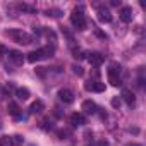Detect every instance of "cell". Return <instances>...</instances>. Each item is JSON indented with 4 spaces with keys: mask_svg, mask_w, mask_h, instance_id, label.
Returning <instances> with one entry per match:
<instances>
[{
    "mask_svg": "<svg viewBox=\"0 0 146 146\" xmlns=\"http://www.w3.org/2000/svg\"><path fill=\"white\" fill-rule=\"evenodd\" d=\"M43 107H45V105H43V102H41V100H36V102H33V103H31L29 112H31V113H38V112H41V110H43Z\"/></svg>",
    "mask_w": 146,
    "mask_h": 146,
    "instance_id": "obj_14",
    "label": "cell"
},
{
    "mask_svg": "<svg viewBox=\"0 0 146 146\" xmlns=\"http://www.w3.org/2000/svg\"><path fill=\"white\" fill-rule=\"evenodd\" d=\"M19 9L21 11H26V12H35V7H31L28 4H19Z\"/></svg>",
    "mask_w": 146,
    "mask_h": 146,
    "instance_id": "obj_18",
    "label": "cell"
},
{
    "mask_svg": "<svg viewBox=\"0 0 146 146\" xmlns=\"http://www.w3.org/2000/svg\"><path fill=\"white\" fill-rule=\"evenodd\" d=\"M16 95H17L19 100H28V98H29V90H28V88H19V90L16 91Z\"/></svg>",
    "mask_w": 146,
    "mask_h": 146,
    "instance_id": "obj_15",
    "label": "cell"
},
{
    "mask_svg": "<svg viewBox=\"0 0 146 146\" xmlns=\"http://www.w3.org/2000/svg\"><path fill=\"white\" fill-rule=\"evenodd\" d=\"M9 113L11 115H14V117H19V107L16 105V103H9Z\"/></svg>",
    "mask_w": 146,
    "mask_h": 146,
    "instance_id": "obj_16",
    "label": "cell"
},
{
    "mask_svg": "<svg viewBox=\"0 0 146 146\" xmlns=\"http://www.w3.org/2000/svg\"><path fill=\"white\" fill-rule=\"evenodd\" d=\"M0 146H12V137H11V136L0 137Z\"/></svg>",
    "mask_w": 146,
    "mask_h": 146,
    "instance_id": "obj_17",
    "label": "cell"
},
{
    "mask_svg": "<svg viewBox=\"0 0 146 146\" xmlns=\"http://www.w3.org/2000/svg\"><path fill=\"white\" fill-rule=\"evenodd\" d=\"M84 88H86L88 91H96V93L105 91V84H103V83H98V81H95V83H88Z\"/></svg>",
    "mask_w": 146,
    "mask_h": 146,
    "instance_id": "obj_9",
    "label": "cell"
},
{
    "mask_svg": "<svg viewBox=\"0 0 146 146\" xmlns=\"http://www.w3.org/2000/svg\"><path fill=\"white\" fill-rule=\"evenodd\" d=\"M108 81H110L112 86H120V84H122L120 65H117V64H110V67H108Z\"/></svg>",
    "mask_w": 146,
    "mask_h": 146,
    "instance_id": "obj_3",
    "label": "cell"
},
{
    "mask_svg": "<svg viewBox=\"0 0 146 146\" xmlns=\"http://www.w3.org/2000/svg\"><path fill=\"white\" fill-rule=\"evenodd\" d=\"M23 143V136H12V144H21Z\"/></svg>",
    "mask_w": 146,
    "mask_h": 146,
    "instance_id": "obj_19",
    "label": "cell"
},
{
    "mask_svg": "<svg viewBox=\"0 0 146 146\" xmlns=\"http://www.w3.org/2000/svg\"><path fill=\"white\" fill-rule=\"evenodd\" d=\"M122 100H124L129 107H132V105L136 103V98H134L132 91H129V90H124V91H122Z\"/></svg>",
    "mask_w": 146,
    "mask_h": 146,
    "instance_id": "obj_12",
    "label": "cell"
},
{
    "mask_svg": "<svg viewBox=\"0 0 146 146\" xmlns=\"http://www.w3.org/2000/svg\"><path fill=\"white\" fill-rule=\"evenodd\" d=\"M58 98L64 103H72V102H74V95H72L70 90H60L58 91Z\"/></svg>",
    "mask_w": 146,
    "mask_h": 146,
    "instance_id": "obj_5",
    "label": "cell"
},
{
    "mask_svg": "<svg viewBox=\"0 0 146 146\" xmlns=\"http://www.w3.org/2000/svg\"><path fill=\"white\" fill-rule=\"evenodd\" d=\"M70 23H72V26L74 28H78V29H86V19H84V14H83V11H74L70 14Z\"/></svg>",
    "mask_w": 146,
    "mask_h": 146,
    "instance_id": "obj_4",
    "label": "cell"
},
{
    "mask_svg": "<svg viewBox=\"0 0 146 146\" xmlns=\"http://www.w3.org/2000/svg\"><path fill=\"white\" fill-rule=\"evenodd\" d=\"M110 4H112V5H119V4H120V0H112Z\"/></svg>",
    "mask_w": 146,
    "mask_h": 146,
    "instance_id": "obj_25",
    "label": "cell"
},
{
    "mask_svg": "<svg viewBox=\"0 0 146 146\" xmlns=\"http://www.w3.org/2000/svg\"><path fill=\"white\" fill-rule=\"evenodd\" d=\"M9 58L16 64V65H21L23 62H24V57H23V53L21 52H17V50H9Z\"/></svg>",
    "mask_w": 146,
    "mask_h": 146,
    "instance_id": "obj_6",
    "label": "cell"
},
{
    "mask_svg": "<svg viewBox=\"0 0 146 146\" xmlns=\"http://www.w3.org/2000/svg\"><path fill=\"white\" fill-rule=\"evenodd\" d=\"M120 19L124 23H131L132 21V9L131 7H122L120 9Z\"/></svg>",
    "mask_w": 146,
    "mask_h": 146,
    "instance_id": "obj_11",
    "label": "cell"
},
{
    "mask_svg": "<svg viewBox=\"0 0 146 146\" xmlns=\"http://www.w3.org/2000/svg\"><path fill=\"white\" fill-rule=\"evenodd\" d=\"M4 53H5V48H4V46H0V58L4 57Z\"/></svg>",
    "mask_w": 146,
    "mask_h": 146,
    "instance_id": "obj_24",
    "label": "cell"
},
{
    "mask_svg": "<svg viewBox=\"0 0 146 146\" xmlns=\"http://www.w3.org/2000/svg\"><path fill=\"white\" fill-rule=\"evenodd\" d=\"M69 120H70V124L74 125V127H78V125H83V124H86V119H84V117H83L81 113H72Z\"/></svg>",
    "mask_w": 146,
    "mask_h": 146,
    "instance_id": "obj_10",
    "label": "cell"
},
{
    "mask_svg": "<svg viewBox=\"0 0 146 146\" xmlns=\"http://www.w3.org/2000/svg\"><path fill=\"white\" fill-rule=\"evenodd\" d=\"M96 146H110V144H108V141H107V139H102V141H98V144H96Z\"/></svg>",
    "mask_w": 146,
    "mask_h": 146,
    "instance_id": "obj_23",
    "label": "cell"
},
{
    "mask_svg": "<svg viewBox=\"0 0 146 146\" xmlns=\"http://www.w3.org/2000/svg\"><path fill=\"white\" fill-rule=\"evenodd\" d=\"M72 69H74V72H76V74H79V76H83V69H81L79 65H74V67H72Z\"/></svg>",
    "mask_w": 146,
    "mask_h": 146,
    "instance_id": "obj_22",
    "label": "cell"
},
{
    "mask_svg": "<svg viewBox=\"0 0 146 146\" xmlns=\"http://www.w3.org/2000/svg\"><path fill=\"white\" fill-rule=\"evenodd\" d=\"M98 19L102 21V23H110L112 21V14L107 11V9H98Z\"/></svg>",
    "mask_w": 146,
    "mask_h": 146,
    "instance_id": "obj_13",
    "label": "cell"
},
{
    "mask_svg": "<svg viewBox=\"0 0 146 146\" xmlns=\"http://www.w3.org/2000/svg\"><path fill=\"white\" fill-rule=\"evenodd\" d=\"M83 110H84V113H88V115H93V113H96L98 107H96V103H95V102H91V100H86V102H83Z\"/></svg>",
    "mask_w": 146,
    "mask_h": 146,
    "instance_id": "obj_7",
    "label": "cell"
},
{
    "mask_svg": "<svg viewBox=\"0 0 146 146\" xmlns=\"http://www.w3.org/2000/svg\"><path fill=\"white\" fill-rule=\"evenodd\" d=\"M7 36H11L16 43H19V45H29L31 41H33V38L28 35V33H24V31H17V29H11V31H7L5 33Z\"/></svg>",
    "mask_w": 146,
    "mask_h": 146,
    "instance_id": "obj_1",
    "label": "cell"
},
{
    "mask_svg": "<svg viewBox=\"0 0 146 146\" xmlns=\"http://www.w3.org/2000/svg\"><path fill=\"white\" fill-rule=\"evenodd\" d=\"M88 62H90L91 65H100V64L103 62V55L98 53V52H93V53L88 55Z\"/></svg>",
    "mask_w": 146,
    "mask_h": 146,
    "instance_id": "obj_8",
    "label": "cell"
},
{
    "mask_svg": "<svg viewBox=\"0 0 146 146\" xmlns=\"http://www.w3.org/2000/svg\"><path fill=\"white\" fill-rule=\"evenodd\" d=\"M52 53H53V48H52V46H46V48H40V50H35V52L28 53V62L35 64V62H38V60H41V58L52 57Z\"/></svg>",
    "mask_w": 146,
    "mask_h": 146,
    "instance_id": "obj_2",
    "label": "cell"
},
{
    "mask_svg": "<svg viewBox=\"0 0 146 146\" xmlns=\"http://www.w3.org/2000/svg\"><path fill=\"white\" fill-rule=\"evenodd\" d=\"M112 107L119 108V107H120V100H119V98H113V100H112Z\"/></svg>",
    "mask_w": 146,
    "mask_h": 146,
    "instance_id": "obj_21",
    "label": "cell"
},
{
    "mask_svg": "<svg viewBox=\"0 0 146 146\" xmlns=\"http://www.w3.org/2000/svg\"><path fill=\"white\" fill-rule=\"evenodd\" d=\"M46 14H48V16H52V17H58V16H60V11H57V9H53V11H48Z\"/></svg>",
    "mask_w": 146,
    "mask_h": 146,
    "instance_id": "obj_20",
    "label": "cell"
}]
</instances>
